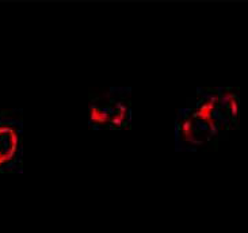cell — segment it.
Instances as JSON below:
<instances>
[{
  "label": "cell",
  "instance_id": "obj_3",
  "mask_svg": "<svg viewBox=\"0 0 248 233\" xmlns=\"http://www.w3.org/2000/svg\"><path fill=\"white\" fill-rule=\"evenodd\" d=\"M181 132L185 140L191 144H195V145H201V144L208 142L217 133L212 122L198 107L183 120Z\"/></svg>",
  "mask_w": 248,
  "mask_h": 233
},
{
  "label": "cell",
  "instance_id": "obj_2",
  "mask_svg": "<svg viewBox=\"0 0 248 233\" xmlns=\"http://www.w3.org/2000/svg\"><path fill=\"white\" fill-rule=\"evenodd\" d=\"M127 106L113 96L96 98L90 106V118L95 124L120 126L127 118Z\"/></svg>",
  "mask_w": 248,
  "mask_h": 233
},
{
  "label": "cell",
  "instance_id": "obj_4",
  "mask_svg": "<svg viewBox=\"0 0 248 233\" xmlns=\"http://www.w3.org/2000/svg\"><path fill=\"white\" fill-rule=\"evenodd\" d=\"M19 137L13 127L0 125V166L6 164L18 151Z\"/></svg>",
  "mask_w": 248,
  "mask_h": 233
},
{
  "label": "cell",
  "instance_id": "obj_1",
  "mask_svg": "<svg viewBox=\"0 0 248 233\" xmlns=\"http://www.w3.org/2000/svg\"><path fill=\"white\" fill-rule=\"evenodd\" d=\"M218 132L232 126L239 117V103L233 93H224L212 95L198 106Z\"/></svg>",
  "mask_w": 248,
  "mask_h": 233
}]
</instances>
